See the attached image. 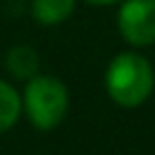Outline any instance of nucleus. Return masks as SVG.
<instances>
[{"mask_svg":"<svg viewBox=\"0 0 155 155\" xmlns=\"http://www.w3.org/2000/svg\"><path fill=\"white\" fill-rule=\"evenodd\" d=\"M155 87L150 62L139 53H119L105 71V91L119 107H139Z\"/></svg>","mask_w":155,"mask_h":155,"instance_id":"1","label":"nucleus"},{"mask_svg":"<svg viewBox=\"0 0 155 155\" xmlns=\"http://www.w3.org/2000/svg\"><path fill=\"white\" fill-rule=\"evenodd\" d=\"M21 105L37 130H53L68 112V89L59 78L37 73L25 84Z\"/></svg>","mask_w":155,"mask_h":155,"instance_id":"2","label":"nucleus"},{"mask_svg":"<svg viewBox=\"0 0 155 155\" xmlns=\"http://www.w3.org/2000/svg\"><path fill=\"white\" fill-rule=\"evenodd\" d=\"M116 25L123 41L135 48L155 44V0H123Z\"/></svg>","mask_w":155,"mask_h":155,"instance_id":"3","label":"nucleus"},{"mask_svg":"<svg viewBox=\"0 0 155 155\" xmlns=\"http://www.w3.org/2000/svg\"><path fill=\"white\" fill-rule=\"evenodd\" d=\"M5 66L14 78L30 80V78H34L39 73L41 59H39V53L34 48H30V46H14L5 55Z\"/></svg>","mask_w":155,"mask_h":155,"instance_id":"4","label":"nucleus"},{"mask_svg":"<svg viewBox=\"0 0 155 155\" xmlns=\"http://www.w3.org/2000/svg\"><path fill=\"white\" fill-rule=\"evenodd\" d=\"M75 9V0H32V16L41 25H59Z\"/></svg>","mask_w":155,"mask_h":155,"instance_id":"5","label":"nucleus"},{"mask_svg":"<svg viewBox=\"0 0 155 155\" xmlns=\"http://www.w3.org/2000/svg\"><path fill=\"white\" fill-rule=\"evenodd\" d=\"M23 105H21V94L12 87L7 80L0 78V132H7L16 126Z\"/></svg>","mask_w":155,"mask_h":155,"instance_id":"6","label":"nucleus"},{"mask_svg":"<svg viewBox=\"0 0 155 155\" xmlns=\"http://www.w3.org/2000/svg\"><path fill=\"white\" fill-rule=\"evenodd\" d=\"M84 2H89V5H114L119 0H84Z\"/></svg>","mask_w":155,"mask_h":155,"instance_id":"7","label":"nucleus"}]
</instances>
